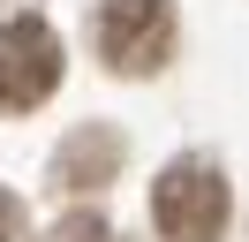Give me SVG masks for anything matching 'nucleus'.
<instances>
[{
    "mask_svg": "<svg viewBox=\"0 0 249 242\" xmlns=\"http://www.w3.org/2000/svg\"><path fill=\"white\" fill-rule=\"evenodd\" d=\"M227 182H219V166L204 159H174L166 174L151 182V220L166 242H219L227 235Z\"/></svg>",
    "mask_w": 249,
    "mask_h": 242,
    "instance_id": "nucleus-1",
    "label": "nucleus"
},
{
    "mask_svg": "<svg viewBox=\"0 0 249 242\" xmlns=\"http://www.w3.org/2000/svg\"><path fill=\"white\" fill-rule=\"evenodd\" d=\"M61 83V38L46 15H0V114H31Z\"/></svg>",
    "mask_w": 249,
    "mask_h": 242,
    "instance_id": "nucleus-2",
    "label": "nucleus"
},
{
    "mask_svg": "<svg viewBox=\"0 0 249 242\" xmlns=\"http://www.w3.org/2000/svg\"><path fill=\"white\" fill-rule=\"evenodd\" d=\"M98 53L113 76H151L174 53V0H98Z\"/></svg>",
    "mask_w": 249,
    "mask_h": 242,
    "instance_id": "nucleus-3",
    "label": "nucleus"
},
{
    "mask_svg": "<svg viewBox=\"0 0 249 242\" xmlns=\"http://www.w3.org/2000/svg\"><path fill=\"white\" fill-rule=\"evenodd\" d=\"M106 159H113V136H83V144H68V151H61V174L98 182V174H106Z\"/></svg>",
    "mask_w": 249,
    "mask_h": 242,
    "instance_id": "nucleus-4",
    "label": "nucleus"
},
{
    "mask_svg": "<svg viewBox=\"0 0 249 242\" xmlns=\"http://www.w3.org/2000/svg\"><path fill=\"white\" fill-rule=\"evenodd\" d=\"M61 242H113V235H106V220H91V212H76V220L61 227Z\"/></svg>",
    "mask_w": 249,
    "mask_h": 242,
    "instance_id": "nucleus-5",
    "label": "nucleus"
},
{
    "mask_svg": "<svg viewBox=\"0 0 249 242\" xmlns=\"http://www.w3.org/2000/svg\"><path fill=\"white\" fill-rule=\"evenodd\" d=\"M0 242H23V204L0 189Z\"/></svg>",
    "mask_w": 249,
    "mask_h": 242,
    "instance_id": "nucleus-6",
    "label": "nucleus"
}]
</instances>
